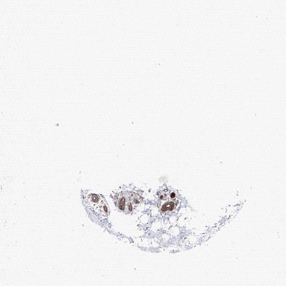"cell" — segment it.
Segmentation results:
<instances>
[{"label": "cell", "mask_w": 286, "mask_h": 286, "mask_svg": "<svg viewBox=\"0 0 286 286\" xmlns=\"http://www.w3.org/2000/svg\"><path fill=\"white\" fill-rule=\"evenodd\" d=\"M100 201V197L96 194H92L89 196L88 202L90 206H95V205H98Z\"/></svg>", "instance_id": "1"}, {"label": "cell", "mask_w": 286, "mask_h": 286, "mask_svg": "<svg viewBox=\"0 0 286 286\" xmlns=\"http://www.w3.org/2000/svg\"><path fill=\"white\" fill-rule=\"evenodd\" d=\"M98 211L103 216H107L109 214V208L105 203H102L100 204Z\"/></svg>", "instance_id": "2"}, {"label": "cell", "mask_w": 286, "mask_h": 286, "mask_svg": "<svg viewBox=\"0 0 286 286\" xmlns=\"http://www.w3.org/2000/svg\"><path fill=\"white\" fill-rule=\"evenodd\" d=\"M126 200L124 197H122L119 199L118 202V206L121 210H124L126 206Z\"/></svg>", "instance_id": "3"}]
</instances>
